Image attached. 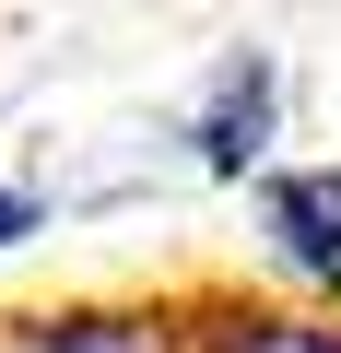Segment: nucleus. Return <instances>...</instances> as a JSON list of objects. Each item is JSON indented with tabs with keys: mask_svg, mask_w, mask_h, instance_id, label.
Masks as SVG:
<instances>
[{
	"mask_svg": "<svg viewBox=\"0 0 341 353\" xmlns=\"http://www.w3.org/2000/svg\"><path fill=\"white\" fill-rule=\"evenodd\" d=\"M259 224H271V248H282L294 283H341V176L329 165L259 176Z\"/></svg>",
	"mask_w": 341,
	"mask_h": 353,
	"instance_id": "f257e3e1",
	"label": "nucleus"
},
{
	"mask_svg": "<svg viewBox=\"0 0 341 353\" xmlns=\"http://www.w3.org/2000/svg\"><path fill=\"white\" fill-rule=\"evenodd\" d=\"M189 353H341V318L306 306H247V294H189Z\"/></svg>",
	"mask_w": 341,
	"mask_h": 353,
	"instance_id": "f03ea898",
	"label": "nucleus"
},
{
	"mask_svg": "<svg viewBox=\"0 0 341 353\" xmlns=\"http://www.w3.org/2000/svg\"><path fill=\"white\" fill-rule=\"evenodd\" d=\"M271 94H282V83H271L259 48H236V59L212 71V106H200V130H189L212 176H247V165H259V141H271Z\"/></svg>",
	"mask_w": 341,
	"mask_h": 353,
	"instance_id": "7ed1b4c3",
	"label": "nucleus"
},
{
	"mask_svg": "<svg viewBox=\"0 0 341 353\" xmlns=\"http://www.w3.org/2000/svg\"><path fill=\"white\" fill-rule=\"evenodd\" d=\"M36 224H48V201H36V189H0V248H24Z\"/></svg>",
	"mask_w": 341,
	"mask_h": 353,
	"instance_id": "20e7f679",
	"label": "nucleus"
}]
</instances>
